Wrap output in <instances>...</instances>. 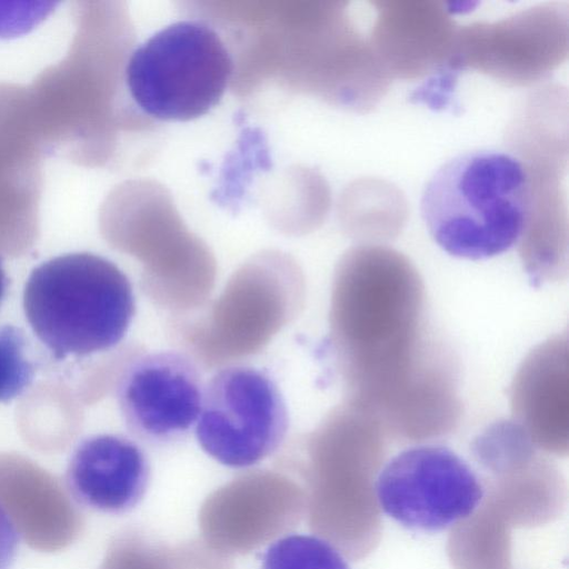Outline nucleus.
<instances>
[{"mask_svg": "<svg viewBox=\"0 0 569 569\" xmlns=\"http://www.w3.org/2000/svg\"><path fill=\"white\" fill-rule=\"evenodd\" d=\"M19 543V536L6 512L0 507V569L12 565Z\"/></svg>", "mask_w": 569, "mask_h": 569, "instance_id": "a211bd4d", "label": "nucleus"}, {"mask_svg": "<svg viewBox=\"0 0 569 569\" xmlns=\"http://www.w3.org/2000/svg\"><path fill=\"white\" fill-rule=\"evenodd\" d=\"M525 164L499 150H473L442 163L426 183L420 211L450 256L481 260L520 243L531 216Z\"/></svg>", "mask_w": 569, "mask_h": 569, "instance_id": "f03ea898", "label": "nucleus"}, {"mask_svg": "<svg viewBox=\"0 0 569 569\" xmlns=\"http://www.w3.org/2000/svg\"><path fill=\"white\" fill-rule=\"evenodd\" d=\"M56 6L53 2L0 1V37L28 32Z\"/></svg>", "mask_w": 569, "mask_h": 569, "instance_id": "f3484780", "label": "nucleus"}, {"mask_svg": "<svg viewBox=\"0 0 569 569\" xmlns=\"http://www.w3.org/2000/svg\"><path fill=\"white\" fill-rule=\"evenodd\" d=\"M203 385L196 363L178 351H154L134 359L116 390L128 432L152 447L184 440L196 426Z\"/></svg>", "mask_w": 569, "mask_h": 569, "instance_id": "0eeeda50", "label": "nucleus"}, {"mask_svg": "<svg viewBox=\"0 0 569 569\" xmlns=\"http://www.w3.org/2000/svg\"><path fill=\"white\" fill-rule=\"evenodd\" d=\"M233 74L231 54L219 33L199 20H180L137 47L126 66L136 104L160 121H190L222 99Z\"/></svg>", "mask_w": 569, "mask_h": 569, "instance_id": "20e7f679", "label": "nucleus"}, {"mask_svg": "<svg viewBox=\"0 0 569 569\" xmlns=\"http://www.w3.org/2000/svg\"><path fill=\"white\" fill-rule=\"evenodd\" d=\"M260 569H350L340 550L311 535L279 538L262 556Z\"/></svg>", "mask_w": 569, "mask_h": 569, "instance_id": "2eb2a0df", "label": "nucleus"}, {"mask_svg": "<svg viewBox=\"0 0 569 569\" xmlns=\"http://www.w3.org/2000/svg\"><path fill=\"white\" fill-rule=\"evenodd\" d=\"M36 373L24 331L12 325L0 326V402L21 396Z\"/></svg>", "mask_w": 569, "mask_h": 569, "instance_id": "dca6fc26", "label": "nucleus"}, {"mask_svg": "<svg viewBox=\"0 0 569 569\" xmlns=\"http://www.w3.org/2000/svg\"><path fill=\"white\" fill-rule=\"evenodd\" d=\"M98 569H233V563L203 539L169 543L143 528L127 527L112 537Z\"/></svg>", "mask_w": 569, "mask_h": 569, "instance_id": "4468645a", "label": "nucleus"}, {"mask_svg": "<svg viewBox=\"0 0 569 569\" xmlns=\"http://www.w3.org/2000/svg\"><path fill=\"white\" fill-rule=\"evenodd\" d=\"M552 7H538L496 23H477L459 32L450 63L473 66L500 81L532 82L567 52V20L552 27Z\"/></svg>", "mask_w": 569, "mask_h": 569, "instance_id": "1a4fd4ad", "label": "nucleus"}, {"mask_svg": "<svg viewBox=\"0 0 569 569\" xmlns=\"http://www.w3.org/2000/svg\"><path fill=\"white\" fill-rule=\"evenodd\" d=\"M349 333L358 370V408L385 428L417 435L457 407L451 370L426 340L421 281L399 252L360 246L350 254Z\"/></svg>", "mask_w": 569, "mask_h": 569, "instance_id": "f257e3e1", "label": "nucleus"}, {"mask_svg": "<svg viewBox=\"0 0 569 569\" xmlns=\"http://www.w3.org/2000/svg\"><path fill=\"white\" fill-rule=\"evenodd\" d=\"M150 479L149 459L137 441L124 435L98 433L73 448L64 486L79 506L122 515L140 503Z\"/></svg>", "mask_w": 569, "mask_h": 569, "instance_id": "9d476101", "label": "nucleus"}, {"mask_svg": "<svg viewBox=\"0 0 569 569\" xmlns=\"http://www.w3.org/2000/svg\"><path fill=\"white\" fill-rule=\"evenodd\" d=\"M26 319L57 360L116 347L136 313L127 274L91 252L51 258L29 274L22 295Z\"/></svg>", "mask_w": 569, "mask_h": 569, "instance_id": "7ed1b4c3", "label": "nucleus"}, {"mask_svg": "<svg viewBox=\"0 0 569 569\" xmlns=\"http://www.w3.org/2000/svg\"><path fill=\"white\" fill-rule=\"evenodd\" d=\"M560 340L535 350L518 372L512 407L518 423L537 447L560 452L567 448L568 363Z\"/></svg>", "mask_w": 569, "mask_h": 569, "instance_id": "f8f14e48", "label": "nucleus"}, {"mask_svg": "<svg viewBox=\"0 0 569 569\" xmlns=\"http://www.w3.org/2000/svg\"><path fill=\"white\" fill-rule=\"evenodd\" d=\"M378 507L402 527L439 532L470 518L485 498V486L455 451L418 445L389 459L377 473Z\"/></svg>", "mask_w": 569, "mask_h": 569, "instance_id": "423d86ee", "label": "nucleus"}, {"mask_svg": "<svg viewBox=\"0 0 569 569\" xmlns=\"http://www.w3.org/2000/svg\"><path fill=\"white\" fill-rule=\"evenodd\" d=\"M8 288H9V278H8L6 270L2 266V261L0 260V308L2 307L3 301L6 300Z\"/></svg>", "mask_w": 569, "mask_h": 569, "instance_id": "6ab92c4d", "label": "nucleus"}, {"mask_svg": "<svg viewBox=\"0 0 569 569\" xmlns=\"http://www.w3.org/2000/svg\"><path fill=\"white\" fill-rule=\"evenodd\" d=\"M382 8L372 36L371 48L390 76H420L431 67L447 62L455 50L451 21L439 8Z\"/></svg>", "mask_w": 569, "mask_h": 569, "instance_id": "ddd939ff", "label": "nucleus"}, {"mask_svg": "<svg viewBox=\"0 0 569 569\" xmlns=\"http://www.w3.org/2000/svg\"><path fill=\"white\" fill-rule=\"evenodd\" d=\"M289 427L284 398L274 380L253 367L230 366L203 387L196 438L229 468H248L271 456Z\"/></svg>", "mask_w": 569, "mask_h": 569, "instance_id": "39448f33", "label": "nucleus"}, {"mask_svg": "<svg viewBox=\"0 0 569 569\" xmlns=\"http://www.w3.org/2000/svg\"><path fill=\"white\" fill-rule=\"evenodd\" d=\"M0 507L32 550L53 553L82 535L86 518L66 486L22 461H0Z\"/></svg>", "mask_w": 569, "mask_h": 569, "instance_id": "9b49d317", "label": "nucleus"}, {"mask_svg": "<svg viewBox=\"0 0 569 569\" xmlns=\"http://www.w3.org/2000/svg\"><path fill=\"white\" fill-rule=\"evenodd\" d=\"M303 517L302 488L279 475L251 473L211 492L200 507L198 522L202 539L231 557L287 536Z\"/></svg>", "mask_w": 569, "mask_h": 569, "instance_id": "6e6552de", "label": "nucleus"}]
</instances>
